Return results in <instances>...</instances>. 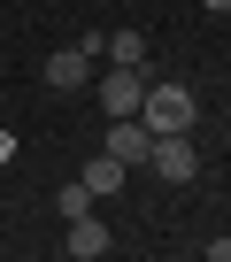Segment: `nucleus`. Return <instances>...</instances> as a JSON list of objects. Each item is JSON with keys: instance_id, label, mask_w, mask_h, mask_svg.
I'll return each instance as SVG.
<instances>
[{"instance_id": "7ed1b4c3", "label": "nucleus", "mask_w": 231, "mask_h": 262, "mask_svg": "<svg viewBox=\"0 0 231 262\" xmlns=\"http://www.w3.org/2000/svg\"><path fill=\"white\" fill-rule=\"evenodd\" d=\"M147 147H154V131H147L139 116H108V147H100V155H115L124 170H147Z\"/></svg>"}, {"instance_id": "f03ea898", "label": "nucleus", "mask_w": 231, "mask_h": 262, "mask_svg": "<svg viewBox=\"0 0 231 262\" xmlns=\"http://www.w3.org/2000/svg\"><path fill=\"white\" fill-rule=\"evenodd\" d=\"M147 170H154L162 185H185V178L200 170V155H193V131H154V147H147Z\"/></svg>"}, {"instance_id": "f257e3e1", "label": "nucleus", "mask_w": 231, "mask_h": 262, "mask_svg": "<svg viewBox=\"0 0 231 262\" xmlns=\"http://www.w3.org/2000/svg\"><path fill=\"white\" fill-rule=\"evenodd\" d=\"M139 123H147V131H193V123H200L193 85H147V93H139Z\"/></svg>"}, {"instance_id": "423d86ee", "label": "nucleus", "mask_w": 231, "mask_h": 262, "mask_svg": "<svg viewBox=\"0 0 231 262\" xmlns=\"http://www.w3.org/2000/svg\"><path fill=\"white\" fill-rule=\"evenodd\" d=\"M39 77H47L54 93H77V85L93 77V54H85V47H62V54H47V70H39Z\"/></svg>"}, {"instance_id": "20e7f679", "label": "nucleus", "mask_w": 231, "mask_h": 262, "mask_svg": "<svg viewBox=\"0 0 231 262\" xmlns=\"http://www.w3.org/2000/svg\"><path fill=\"white\" fill-rule=\"evenodd\" d=\"M108 247H115V231H108L93 208H85V216H70V239H62V254H70V262H100Z\"/></svg>"}, {"instance_id": "39448f33", "label": "nucleus", "mask_w": 231, "mask_h": 262, "mask_svg": "<svg viewBox=\"0 0 231 262\" xmlns=\"http://www.w3.org/2000/svg\"><path fill=\"white\" fill-rule=\"evenodd\" d=\"M139 93H147V70H115L108 62V77H100V108L108 116H139Z\"/></svg>"}, {"instance_id": "1a4fd4ad", "label": "nucleus", "mask_w": 231, "mask_h": 262, "mask_svg": "<svg viewBox=\"0 0 231 262\" xmlns=\"http://www.w3.org/2000/svg\"><path fill=\"white\" fill-rule=\"evenodd\" d=\"M54 208H62V216H85V208H93V185H85V178H77V185H62V193H54Z\"/></svg>"}, {"instance_id": "6e6552de", "label": "nucleus", "mask_w": 231, "mask_h": 262, "mask_svg": "<svg viewBox=\"0 0 231 262\" xmlns=\"http://www.w3.org/2000/svg\"><path fill=\"white\" fill-rule=\"evenodd\" d=\"M124 178H131V170L115 162V155H93V162H85V185H93V201H100V193H124Z\"/></svg>"}, {"instance_id": "9b49d317", "label": "nucleus", "mask_w": 231, "mask_h": 262, "mask_svg": "<svg viewBox=\"0 0 231 262\" xmlns=\"http://www.w3.org/2000/svg\"><path fill=\"white\" fill-rule=\"evenodd\" d=\"M8 155H16V139H8V131H0V162H8Z\"/></svg>"}, {"instance_id": "0eeeda50", "label": "nucleus", "mask_w": 231, "mask_h": 262, "mask_svg": "<svg viewBox=\"0 0 231 262\" xmlns=\"http://www.w3.org/2000/svg\"><path fill=\"white\" fill-rule=\"evenodd\" d=\"M100 54H108L115 70H147V39H139V31H115V39H100Z\"/></svg>"}, {"instance_id": "9d476101", "label": "nucleus", "mask_w": 231, "mask_h": 262, "mask_svg": "<svg viewBox=\"0 0 231 262\" xmlns=\"http://www.w3.org/2000/svg\"><path fill=\"white\" fill-rule=\"evenodd\" d=\"M200 8H208V16H231V0H200Z\"/></svg>"}]
</instances>
